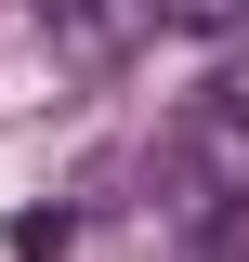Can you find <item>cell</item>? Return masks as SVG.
<instances>
[{"mask_svg":"<svg viewBox=\"0 0 249 262\" xmlns=\"http://www.w3.org/2000/svg\"><path fill=\"white\" fill-rule=\"evenodd\" d=\"M157 184H171V210L197 236L249 223V92H184L171 105L157 118Z\"/></svg>","mask_w":249,"mask_h":262,"instance_id":"6da1fadb","label":"cell"},{"mask_svg":"<svg viewBox=\"0 0 249 262\" xmlns=\"http://www.w3.org/2000/svg\"><path fill=\"white\" fill-rule=\"evenodd\" d=\"M144 27H157V0H79V13H66L53 39H66V53H79V66H118V53H131V39H144Z\"/></svg>","mask_w":249,"mask_h":262,"instance_id":"7a4b0ae2","label":"cell"},{"mask_svg":"<svg viewBox=\"0 0 249 262\" xmlns=\"http://www.w3.org/2000/svg\"><path fill=\"white\" fill-rule=\"evenodd\" d=\"M79 249V210H66V196H27V210H13V262H66Z\"/></svg>","mask_w":249,"mask_h":262,"instance_id":"3957f363","label":"cell"},{"mask_svg":"<svg viewBox=\"0 0 249 262\" xmlns=\"http://www.w3.org/2000/svg\"><path fill=\"white\" fill-rule=\"evenodd\" d=\"M27 13H39V27H66V13H79V0H27Z\"/></svg>","mask_w":249,"mask_h":262,"instance_id":"277c9868","label":"cell"}]
</instances>
